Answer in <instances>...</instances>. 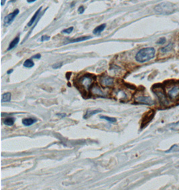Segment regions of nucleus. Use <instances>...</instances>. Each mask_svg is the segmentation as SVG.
Wrapping results in <instances>:
<instances>
[{"label":"nucleus","mask_w":179,"mask_h":190,"mask_svg":"<svg viewBox=\"0 0 179 190\" xmlns=\"http://www.w3.org/2000/svg\"><path fill=\"white\" fill-rule=\"evenodd\" d=\"M105 27H106V25L105 24H102V25H100L99 26L97 27L96 28H95L94 30H93V34L95 35H98V34H100L101 33L103 30L105 29Z\"/></svg>","instance_id":"ddd939ff"},{"label":"nucleus","mask_w":179,"mask_h":190,"mask_svg":"<svg viewBox=\"0 0 179 190\" xmlns=\"http://www.w3.org/2000/svg\"><path fill=\"white\" fill-rule=\"evenodd\" d=\"M62 65V63H56V64H54L53 65H52V68H53V69L57 70V69H59V68H60V67H61Z\"/></svg>","instance_id":"b1692460"},{"label":"nucleus","mask_w":179,"mask_h":190,"mask_svg":"<svg viewBox=\"0 0 179 190\" xmlns=\"http://www.w3.org/2000/svg\"><path fill=\"white\" fill-rule=\"evenodd\" d=\"M12 95L9 92H7L2 95L1 97V102H9L11 100Z\"/></svg>","instance_id":"4468645a"},{"label":"nucleus","mask_w":179,"mask_h":190,"mask_svg":"<svg viewBox=\"0 0 179 190\" xmlns=\"http://www.w3.org/2000/svg\"><path fill=\"white\" fill-rule=\"evenodd\" d=\"M36 1V0H27V1L28 2V3H32V2H34Z\"/></svg>","instance_id":"2f4dec72"},{"label":"nucleus","mask_w":179,"mask_h":190,"mask_svg":"<svg viewBox=\"0 0 179 190\" xmlns=\"http://www.w3.org/2000/svg\"><path fill=\"white\" fill-rule=\"evenodd\" d=\"M84 11H85V8L83 6H80L79 7V9H78V12H79V14H83Z\"/></svg>","instance_id":"a878e982"},{"label":"nucleus","mask_w":179,"mask_h":190,"mask_svg":"<svg viewBox=\"0 0 179 190\" xmlns=\"http://www.w3.org/2000/svg\"><path fill=\"white\" fill-rule=\"evenodd\" d=\"M19 12H20L19 9H17L16 10H14V11L12 13H11V14L7 15V16L4 18V25H6V26H8V25L11 24L15 19V18H16V16L18 15Z\"/></svg>","instance_id":"39448f33"},{"label":"nucleus","mask_w":179,"mask_h":190,"mask_svg":"<svg viewBox=\"0 0 179 190\" xmlns=\"http://www.w3.org/2000/svg\"><path fill=\"white\" fill-rule=\"evenodd\" d=\"M166 39L165 37H161V38H160L159 39H158V41L157 42V44H164L166 42Z\"/></svg>","instance_id":"5701e85b"},{"label":"nucleus","mask_w":179,"mask_h":190,"mask_svg":"<svg viewBox=\"0 0 179 190\" xmlns=\"http://www.w3.org/2000/svg\"><path fill=\"white\" fill-rule=\"evenodd\" d=\"M37 121L36 119L30 118H25L22 120V123L24 124L25 126H30L32 124L36 123Z\"/></svg>","instance_id":"9d476101"},{"label":"nucleus","mask_w":179,"mask_h":190,"mask_svg":"<svg viewBox=\"0 0 179 190\" xmlns=\"http://www.w3.org/2000/svg\"><path fill=\"white\" fill-rule=\"evenodd\" d=\"M6 0H1V6H3L4 5L6 4Z\"/></svg>","instance_id":"c756f323"},{"label":"nucleus","mask_w":179,"mask_h":190,"mask_svg":"<svg viewBox=\"0 0 179 190\" xmlns=\"http://www.w3.org/2000/svg\"><path fill=\"white\" fill-rule=\"evenodd\" d=\"M168 96L172 100H175L179 97V85H175L168 91Z\"/></svg>","instance_id":"6e6552de"},{"label":"nucleus","mask_w":179,"mask_h":190,"mask_svg":"<svg viewBox=\"0 0 179 190\" xmlns=\"http://www.w3.org/2000/svg\"><path fill=\"white\" fill-rule=\"evenodd\" d=\"M34 65V63L33 62L32 59H29V60H26L25 61L24 63V66L25 67H28V68H31Z\"/></svg>","instance_id":"a211bd4d"},{"label":"nucleus","mask_w":179,"mask_h":190,"mask_svg":"<svg viewBox=\"0 0 179 190\" xmlns=\"http://www.w3.org/2000/svg\"><path fill=\"white\" fill-rule=\"evenodd\" d=\"M12 72H13V70H8V71H7V74H11V73H12Z\"/></svg>","instance_id":"7c9ffc66"},{"label":"nucleus","mask_w":179,"mask_h":190,"mask_svg":"<svg viewBox=\"0 0 179 190\" xmlns=\"http://www.w3.org/2000/svg\"><path fill=\"white\" fill-rule=\"evenodd\" d=\"M19 42H20V37L17 36V37H15L14 39L11 42V43L9 44V47H8V48H7V50L9 51L12 49H14V48L16 47L17 44H18Z\"/></svg>","instance_id":"9b49d317"},{"label":"nucleus","mask_w":179,"mask_h":190,"mask_svg":"<svg viewBox=\"0 0 179 190\" xmlns=\"http://www.w3.org/2000/svg\"><path fill=\"white\" fill-rule=\"evenodd\" d=\"M71 72H68L67 73V74H66V77H67V80H69L70 79V75H71Z\"/></svg>","instance_id":"cd10ccee"},{"label":"nucleus","mask_w":179,"mask_h":190,"mask_svg":"<svg viewBox=\"0 0 179 190\" xmlns=\"http://www.w3.org/2000/svg\"><path fill=\"white\" fill-rule=\"evenodd\" d=\"M92 92L94 93V94L103 95V92L100 90V88L97 87V86H94V87H92Z\"/></svg>","instance_id":"aec40b11"},{"label":"nucleus","mask_w":179,"mask_h":190,"mask_svg":"<svg viewBox=\"0 0 179 190\" xmlns=\"http://www.w3.org/2000/svg\"><path fill=\"white\" fill-rule=\"evenodd\" d=\"M49 39H50L49 36H47V35H42L41 37V39H40V41L44 42V41H48V40Z\"/></svg>","instance_id":"393cba45"},{"label":"nucleus","mask_w":179,"mask_h":190,"mask_svg":"<svg viewBox=\"0 0 179 190\" xmlns=\"http://www.w3.org/2000/svg\"><path fill=\"white\" fill-rule=\"evenodd\" d=\"M72 30H73V27H69V28L65 29L63 30L62 33H64V34H70V33H71L72 32Z\"/></svg>","instance_id":"4be33fe9"},{"label":"nucleus","mask_w":179,"mask_h":190,"mask_svg":"<svg viewBox=\"0 0 179 190\" xmlns=\"http://www.w3.org/2000/svg\"><path fill=\"white\" fill-rule=\"evenodd\" d=\"M95 79V77L93 75L87 74L80 77V79L77 81V85L79 86L80 92H88L91 87L93 81Z\"/></svg>","instance_id":"f03ea898"},{"label":"nucleus","mask_w":179,"mask_h":190,"mask_svg":"<svg viewBox=\"0 0 179 190\" xmlns=\"http://www.w3.org/2000/svg\"><path fill=\"white\" fill-rule=\"evenodd\" d=\"M99 112H101V110H93V111H87L86 113L84 115V119H87L90 118L91 116H92L93 115H95V114H97Z\"/></svg>","instance_id":"dca6fc26"},{"label":"nucleus","mask_w":179,"mask_h":190,"mask_svg":"<svg viewBox=\"0 0 179 190\" xmlns=\"http://www.w3.org/2000/svg\"><path fill=\"white\" fill-rule=\"evenodd\" d=\"M41 9H42V7H40V8L37 10L36 12L35 13L34 16H32V19H30V21L28 22V27L32 26V24H33L34 23V22L36 21V18L38 17V15H39V14H40V11H41Z\"/></svg>","instance_id":"f8f14e48"},{"label":"nucleus","mask_w":179,"mask_h":190,"mask_svg":"<svg viewBox=\"0 0 179 190\" xmlns=\"http://www.w3.org/2000/svg\"><path fill=\"white\" fill-rule=\"evenodd\" d=\"M154 92L156 93V95H157V97L158 98V100L160 101V102L162 103V105H168V100L166 98V96L165 95V93L163 92V90L160 88V87H157L156 88L155 90H154Z\"/></svg>","instance_id":"20e7f679"},{"label":"nucleus","mask_w":179,"mask_h":190,"mask_svg":"<svg viewBox=\"0 0 179 190\" xmlns=\"http://www.w3.org/2000/svg\"><path fill=\"white\" fill-rule=\"evenodd\" d=\"M91 38H92L91 36L78 37V38H76V39H74L70 40V41L69 42V43H70V44H72V43H77V42H84V41H86V40H87V39H91Z\"/></svg>","instance_id":"2eb2a0df"},{"label":"nucleus","mask_w":179,"mask_h":190,"mask_svg":"<svg viewBox=\"0 0 179 190\" xmlns=\"http://www.w3.org/2000/svg\"><path fill=\"white\" fill-rule=\"evenodd\" d=\"M101 83L104 86H112L113 83V79L108 76H105L102 78Z\"/></svg>","instance_id":"1a4fd4ad"},{"label":"nucleus","mask_w":179,"mask_h":190,"mask_svg":"<svg viewBox=\"0 0 179 190\" xmlns=\"http://www.w3.org/2000/svg\"><path fill=\"white\" fill-rule=\"evenodd\" d=\"M136 101L140 103L148 105H151L154 103L152 99L150 97H148V96H139V97L136 98Z\"/></svg>","instance_id":"0eeeda50"},{"label":"nucleus","mask_w":179,"mask_h":190,"mask_svg":"<svg viewBox=\"0 0 179 190\" xmlns=\"http://www.w3.org/2000/svg\"><path fill=\"white\" fill-rule=\"evenodd\" d=\"M154 114H155V112L154 110H150V111H148V113H146L145 114L144 117H143L142 119V126H141V128H143V127L147 125L150 122V121L153 119L154 116Z\"/></svg>","instance_id":"423d86ee"},{"label":"nucleus","mask_w":179,"mask_h":190,"mask_svg":"<svg viewBox=\"0 0 179 190\" xmlns=\"http://www.w3.org/2000/svg\"><path fill=\"white\" fill-rule=\"evenodd\" d=\"M57 115L60 116V118H64L65 116H66V114H64V113H62V114H61V113H57Z\"/></svg>","instance_id":"c85d7f7f"},{"label":"nucleus","mask_w":179,"mask_h":190,"mask_svg":"<svg viewBox=\"0 0 179 190\" xmlns=\"http://www.w3.org/2000/svg\"><path fill=\"white\" fill-rule=\"evenodd\" d=\"M14 122H15V119L13 118H7L6 120H4L5 125H8V126L13 125Z\"/></svg>","instance_id":"6ab92c4d"},{"label":"nucleus","mask_w":179,"mask_h":190,"mask_svg":"<svg viewBox=\"0 0 179 190\" xmlns=\"http://www.w3.org/2000/svg\"><path fill=\"white\" fill-rule=\"evenodd\" d=\"M40 57H41V55L38 54L34 55V56H32L31 59H40Z\"/></svg>","instance_id":"bb28decb"},{"label":"nucleus","mask_w":179,"mask_h":190,"mask_svg":"<svg viewBox=\"0 0 179 190\" xmlns=\"http://www.w3.org/2000/svg\"><path fill=\"white\" fill-rule=\"evenodd\" d=\"M173 48V44L172 43H170V44H168L166 46L162 47V49H161V52H162L163 53H167L168 52H170V50H172Z\"/></svg>","instance_id":"f3484780"},{"label":"nucleus","mask_w":179,"mask_h":190,"mask_svg":"<svg viewBox=\"0 0 179 190\" xmlns=\"http://www.w3.org/2000/svg\"><path fill=\"white\" fill-rule=\"evenodd\" d=\"M156 51L154 47H146L140 49L136 55V60L139 63H144L153 59Z\"/></svg>","instance_id":"f257e3e1"},{"label":"nucleus","mask_w":179,"mask_h":190,"mask_svg":"<svg viewBox=\"0 0 179 190\" xmlns=\"http://www.w3.org/2000/svg\"><path fill=\"white\" fill-rule=\"evenodd\" d=\"M101 119H103V120H105L107 121H109V123H115L117 121L116 118H110V117H107V116H104V115H101L100 116Z\"/></svg>","instance_id":"412c9836"},{"label":"nucleus","mask_w":179,"mask_h":190,"mask_svg":"<svg viewBox=\"0 0 179 190\" xmlns=\"http://www.w3.org/2000/svg\"><path fill=\"white\" fill-rule=\"evenodd\" d=\"M176 7L170 2H164L158 4L154 7L155 11L158 14L169 15L175 12Z\"/></svg>","instance_id":"7ed1b4c3"}]
</instances>
